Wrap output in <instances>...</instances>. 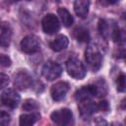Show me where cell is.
<instances>
[{
  "instance_id": "obj_9",
  "label": "cell",
  "mask_w": 126,
  "mask_h": 126,
  "mask_svg": "<svg viewBox=\"0 0 126 126\" xmlns=\"http://www.w3.org/2000/svg\"><path fill=\"white\" fill-rule=\"evenodd\" d=\"M94 96H97V90L95 85H88L78 89L75 93V99L78 102L89 100Z\"/></svg>"
},
{
  "instance_id": "obj_14",
  "label": "cell",
  "mask_w": 126,
  "mask_h": 126,
  "mask_svg": "<svg viewBox=\"0 0 126 126\" xmlns=\"http://www.w3.org/2000/svg\"><path fill=\"white\" fill-rule=\"evenodd\" d=\"M12 36V30L8 23L3 22L1 24V33H0V44L2 47L6 48L9 46Z\"/></svg>"
},
{
  "instance_id": "obj_23",
  "label": "cell",
  "mask_w": 126,
  "mask_h": 126,
  "mask_svg": "<svg viewBox=\"0 0 126 126\" xmlns=\"http://www.w3.org/2000/svg\"><path fill=\"white\" fill-rule=\"evenodd\" d=\"M0 64H1L2 67H10L11 64H12V61L7 55L1 54L0 55Z\"/></svg>"
},
{
  "instance_id": "obj_3",
  "label": "cell",
  "mask_w": 126,
  "mask_h": 126,
  "mask_svg": "<svg viewBox=\"0 0 126 126\" xmlns=\"http://www.w3.org/2000/svg\"><path fill=\"white\" fill-rule=\"evenodd\" d=\"M66 70L68 74L76 80L84 79L87 74V70L84 64L77 58H70L66 62Z\"/></svg>"
},
{
  "instance_id": "obj_20",
  "label": "cell",
  "mask_w": 126,
  "mask_h": 126,
  "mask_svg": "<svg viewBox=\"0 0 126 126\" xmlns=\"http://www.w3.org/2000/svg\"><path fill=\"white\" fill-rule=\"evenodd\" d=\"M117 91L120 93H126V74H121L116 81Z\"/></svg>"
},
{
  "instance_id": "obj_2",
  "label": "cell",
  "mask_w": 126,
  "mask_h": 126,
  "mask_svg": "<svg viewBox=\"0 0 126 126\" xmlns=\"http://www.w3.org/2000/svg\"><path fill=\"white\" fill-rule=\"evenodd\" d=\"M50 118L58 126H73L74 124V116L69 108H61L53 111Z\"/></svg>"
},
{
  "instance_id": "obj_25",
  "label": "cell",
  "mask_w": 126,
  "mask_h": 126,
  "mask_svg": "<svg viewBox=\"0 0 126 126\" xmlns=\"http://www.w3.org/2000/svg\"><path fill=\"white\" fill-rule=\"evenodd\" d=\"M0 80H1V89H4L9 84V77L4 73H2L0 76Z\"/></svg>"
},
{
  "instance_id": "obj_22",
  "label": "cell",
  "mask_w": 126,
  "mask_h": 126,
  "mask_svg": "<svg viewBox=\"0 0 126 126\" xmlns=\"http://www.w3.org/2000/svg\"><path fill=\"white\" fill-rule=\"evenodd\" d=\"M10 115L5 111H1L0 114V126H8L10 123Z\"/></svg>"
},
{
  "instance_id": "obj_24",
  "label": "cell",
  "mask_w": 126,
  "mask_h": 126,
  "mask_svg": "<svg viewBox=\"0 0 126 126\" xmlns=\"http://www.w3.org/2000/svg\"><path fill=\"white\" fill-rule=\"evenodd\" d=\"M97 105V111H105L108 109V102L106 100H101L96 103Z\"/></svg>"
},
{
  "instance_id": "obj_13",
  "label": "cell",
  "mask_w": 126,
  "mask_h": 126,
  "mask_svg": "<svg viewBox=\"0 0 126 126\" xmlns=\"http://www.w3.org/2000/svg\"><path fill=\"white\" fill-rule=\"evenodd\" d=\"M69 44V39L66 35H63V34H60V35H57L52 41H50L49 43V47L53 50V51H56V52H59V51H62L64 49L67 48Z\"/></svg>"
},
{
  "instance_id": "obj_28",
  "label": "cell",
  "mask_w": 126,
  "mask_h": 126,
  "mask_svg": "<svg viewBox=\"0 0 126 126\" xmlns=\"http://www.w3.org/2000/svg\"><path fill=\"white\" fill-rule=\"evenodd\" d=\"M111 126H122V124L119 123V122H112L111 123Z\"/></svg>"
},
{
  "instance_id": "obj_11",
  "label": "cell",
  "mask_w": 126,
  "mask_h": 126,
  "mask_svg": "<svg viewBox=\"0 0 126 126\" xmlns=\"http://www.w3.org/2000/svg\"><path fill=\"white\" fill-rule=\"evenodd\" d=\"M118 28V26L113 21H108L105 19H100L98 22V32L104 38L112 37L113 32Z\"/></svg>"
},
{
  "instance_id": "obj_8",
  "label": "cell",
  "mask_w": 126,
  "mask_h": 126,
  "mask_svg": "<svg viewBox=\"0 0 126 126\" xmlns=\"http://www.w3.org/2000/svg\"><path fill=\"white\" fill-rule=\"evenodd\" d=\"M32 84V78L27 70H21L17 74H15L14 85L17 89L24 91L30 88Z\"/></svg>"
},
{
  "instance_id": "obj_15",
  "label": "cell",
  "mask_w": 126,
  "mask_h": 126,
  "mask_svg": "<svg viewBox=\"0 0 126 126\" xmlns=\"http://www.w3.org/2000/svg\"><path fill=\"white\" fill-rule=\"evenodd\" d=\"M90 1L88 0H78L74 2V11L79 18L85 19L89 13Z\"/></svg>"
},
{
  "instance_id": "obj_18",
  "label": "cell",
  "mask_w": 126,
  "mask_h": 126,
  "mask_svg": "<svg viewBox=\"0 0 126 126\" xmlns=\"http://www.w3.org/2000/svg\"><path fill=\"white\" fill-rule=\"evenodd\" d=\"M74 36L80 42H87L90 40L89 31L84 27H78L74 30Z\"/></svg>"
},
{
  "instance_id": "obj_12",
  "label": "cell",
  "mask_w": 126,
  "mask_h": 126,
  "mask_svg": "<svg viewBox=\"0 0 126 126\" xmlns=\"http://www.w3.org/2000/svg\"><path fill=\"white\" fill-rule=\"evenodd\" d=\"M79 110L82 117H89L95 111H97V105L91 99L79 102Z\"/></svg>"
},
{
  "instance_id": "obj_16",
  "label": "cell",
  "mask_w": 126,
  "mask_h": 126,
  "mask_svg": "<svg viewBox=\"0 0 126 126\" xmlns=\"http://www.w3.org/2000/svg\"><path fill=\"white\" fill-rule=\"evenodd\" d=\"M39 118H40V114L37 112L23 114L20 116L19 123H20V126H32Z\"/></svg>"
},
{
  "instance_id": "obj_7",
  "label": "cell",
  "mask_w": 126,
  "mask_h": 126,
  "mask_svg": "<svg viewBox=\"0 0 126 126\" xmlns=\"http://www.w3.org/2000/svg\"><path fill=\"white\" fill-rule=\"evenodd\" d=\"M21 100L20 94L13 89H7L5 90L1 94V101L2 104L7 106L8 108L14 109L16 108Z\"/></svg>"
},
{
  "instance_id": "obj_4",
  "label": "cell",
  "mask_w": 126,
  "mask_h": 126,
  "mask_svg": "<svg viewBox=\"0 0 126 126\" xmlns=\"http://www.w3.org/2000/svg\"><path fill=\"white\" fill-rule=\"evenodd\" d=\"M62 71L63 70L60 64H58L55 61H47L41 69V74L46 80L54 81L55 79L61 76Z\"/></svg>"
},
{
  "instance_id": "obj_30",
  "label": "cell",
  "mask_w": 126,
  "mask_h": 126,
  "mask_svg": "<svg viewBox=\"0 0 126 126\" xmlns=\"http://www.w3.org/2000/svg\"><path fill=\"white\" fill-rule=\"evenodd\" d=\"M125 60H126V54H125Z\"/></svg>"
},
{
  "instance_id": "obj_26",
  "label": "cell",
  "mask_w": 126,
  "mask_h": 126,
  "mask_svg": "<svg viewBox=\"0 0 126 126\" xmlns=\"http://www.w3.org/2000/svg\"><path fill=\"white\" fill-rule=\"evenodd\" d=\"M94 125L95 126H107V123L104 119L100 118V117H97L95 120H94Z\"/></svg>"
},
{
  "instance_id": "obj_5",
  "label": "cell",
  "mask_w": 126,
  "mask_h": 126,
  "mask_svg": "<svg viewBox=\"0 0 126 126\" xmlns=\"http://www.w3.org/2000/svg\"><path fill=\"white\" fill-rule=\"evenodd\" d=\"M41 27L45 33L53 34L60 30V23L54 14H46L41 21Z\"/></svg>"
},
{
  "instance_id": "obj_29",
  "label": "cell",
  "mask_w": 126,
  "mask_h": 126,
  "mask_svg": "<svg viewBox=\"0 0 126 126\" xmlns=\"http://www.w3.org/2000/svg\"><path fill=\"white\" fill-rule=\"evenodd\" d=\"M124 123H125V126H126V117H125V120H124Z\"/></svg>"
},
{
  "instance_id": "obj_17",
  "label": "cell",
  "mask_w": 126,
  "mask_h": 126,
  "mask_svg": "<svg viewBox=\"0 0 126 126\" xmlns=\"http://www.w3.org/2000/svg\"><path fill=\"white\" fill-rule=\"evenodd\" d=\"M57 12H58V16H59L62 24L65 27L68 28V27H71L73 25V22H74L73 16L70 14V12L66 8H59Z\"/></svg>"
},
{
  "instance_id": "obj_10",
  "label": "cell",
  "mask_w": 126,
  "mask_h": 126,
  "mask_svg": "<svg viewBox=\"0 0 126 126\" xmlns=\"http://www.w3.org/2000/svg\"><path fill=\"white\" fill-rule=\"evenodd\" d=\"M68 91H69V84L67 82L61 81V82L55 83L51 87L50 94H51V97L53 100L59 101V100H62L66 96Z\"/></svg>"
},
{
  "instance_id": "obj_19",
  "label": "cell",
  "mask_w": 126,
  "mask_h": 126,
  "mask_svg": "<svg viewBox=\"0 0 126 126\" xmlns=\"http://www.w3.org/2000/svg\"><path fill=\"white\" fill-rule=\"evenodd\" d=\"M38 107H39V106H38V103H37L34 99H32V98L26 99L25 102L23 103V109L26 110V111L35 110V109H37Z\"/></svg>"
},
{
  "instance_id": "obj_21",
  "label": "cell",
  "mask_w": 126,
  "mask_h": 126,
  "mask_svg": "<svg viewBox=\"0 0 126 126\" xmlns=\"http://www.w3.org/2000/svg\"><path fill=\"white\" fill-rule=\"evenodd\" d=\"M95 87H96V90H97V96L100 97V96H103L106 94V92H107V89H106V85H105V82L103 80H100L98 82H96L95 84Z\"/></svg>"
},
{
  "instance_id": "obj_6",
  "label": "cell",
  "mask_w": 126,
  "mask_h": 126,
  "mask_svg": "<svg viewBox=\"0 0 126 126\" xmlns=\"http://www.w3.org/2000/svg\"><path fill=\"white\" fill-rule=\"evenodd\" d=\"M21 48L25 53H35L40 49L39 38L34 34L26 35L21 41Z\"/></svg>"
},
{
  "instance_id": "obj_27",
  "label": "cell",
  "mask_w": 126,
  "mask_h": 126,
  "mask_svg": "<svg viewBox=\"0 0 126 126\" xmlns=\"http://www.w3.org/2000/svg\"><path fill=\"white\" fill-rule=\"evenodd\" d=\"M119 107H120L121 109H126V97H125V98H123V99L121 100Z\"/></svg>"
},
{
  "instance_id": "obj_1",
  "label": "cell",
  "mask_w": 126,
  "mask_h": 126,
  "mask_svg": "<svg viewBox=\"0 0 126 126\" xmlns=\"http://www.w3.org/2000/svg\"><path fill=\"white\" fill-rule=\"evenodd\" d=\"M85 59L88 67L94 72L97 71L101 67L102 54L98 49V47H96L95 45H90L87 48L85 53Z\"/></svg>"
}]
</instances>
